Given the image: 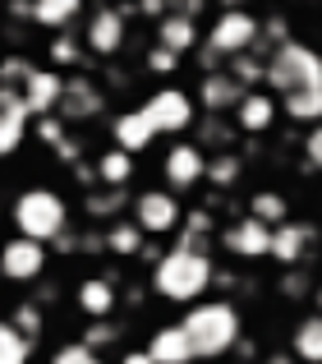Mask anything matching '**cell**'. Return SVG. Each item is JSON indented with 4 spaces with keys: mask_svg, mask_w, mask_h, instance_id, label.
Wrapping results in <instances>:
<instances>
[{
    "mask_svg": "<svg viewBox=\"0 0 322 364\" xmlns=\"http://www.w3.org/2000/svg\"><path fill=\"white\" fill-rule=\"evenodd\" d=\"M212 254H198V249H170L152 263V286L157 295H166L170 304H194L198 295L212 286Z\"/></svg>",
    "mask_w": 322,
    "mask_h": 364,
    "instance_id": "cell-1",
    "label": "cell"
},
{
    "mask_svg": "<svg viewBox=\"0 0 322 364\" xmlns=\"http://www.w3.org/2000/svg\"><path fill=\"white\" fill-rule=\"evenodd\" d=\"M179 328H184L189 346H194V360H216V355H226V350H235V341H240V314L226 300L194 304Z\"/></svg>",
    "mask_w": 322,
    "mask_h": 364,
    "instance_id": "cell-2",
    "label": "cell"
},
{
    "mask_svg": "<svg viewBox=\"0 0 322 364\" xmlns=\"http://www.w3.org/2000/svg\"><path fill=\"white\" fill-rule=\"evenodd\" d=\"M262 83L286 97V92H299V88H322V55L304 42H286L262 60Z\"/></svg>",
    "mask_w": 322,
    "mask_h": 364,
    "instance_id": "cell-3",
    "label": "cell"
},
{
    "mask_svg": "<svg viewBox=\"0 0 322 364\" xmlns=\"http://www.w3.org/2000/svg\"><path fill=\"white\" fill-rule=\"evenodd\" d=\"M14 226L23 240L46 245L60 231H70V208H65V198L55 189H23L14 198Z\"/></svg>",
    "mask_w": 322,
    "mask_h": 364,
    "instance_id": "cell-4",
    "label": "cell"
},
{
    "mask_svg": "<svg viewBox=\"0 0 322 364\" xmlns=\"http://www.w3.org/2000/svg\"><path fill=\"white\" fill-rule=\"evenodd\" d=\"M198 42H203L212 55H221V60L244 55V51H253V42H258V18H253L249 9H221V18L212 23V33L198 37Z\"/></svg>",
    "mask_w": 322,
    "mask_h": 364,
    "instance_id": "cell-5",
    "label": "cell"
},
{
    "mask_svg": "<svg viewBox=\"0 0 322 364\" xmlns=\"http://www.w3.org/2000/svg\"><path fill=\"white\" fill-rule=\"evenodd\" d=\"M97 111H106V92H101L88 74H70V79L60 83V97H55L51 116L60 124H79V120H92Z\"/></svg>",
    "mask_w": 322,
    "mask_h": 364,
    "instance_id": "cell-6",
    "label": "cell"
},
{
    "mask_svg": "<svg viewBox=\"0 0 322 364\" xmlns=\"http://www.w3.org/2000/svg\"><path fill=\"white\" fill-rule=\"evenodd\" d=\"M179 198L170 194V189H143V194L134 198V226L143 235H170L179 231Z\"/></svg>",
    "mask_w": 322,
    "mask_h": 364,
    "instance_id": "cell-7",
    "label": "cell"
},
{
    "mask_svg": "<svg viewBox=\"0 0 322 364\" xmlns=\"http://www.w3.org/2000/svg\"><path fill=\"white\" fill-rule=\"evenodd\" d=\"M143 116H148V124H152L157 134H179V129H189V124L198 120V111H194V97H189V92L161 88V92H152V97L143 102Z\"/></svg>",
    "mask_w": 322,
    "mask_h": 364,
    "instance_id": "cell-8",
    "label": "cell"
},
{
    "mask_svg": "<svg viewBox=\"0 0 322 364\" xmlns=\"http://www.w3.org/2000/svg\"><path fill=\"white\" fill-rule=\"evenodd\" d=\"M42 272H46V245L14 235L0 249V277H9V282H37Z\"/></svg>",
    "mask_w": 322,
    "mask_h": 364,
    "instance_id": "cell-9",
    "label": "cell"
},
{
    "mask_svg": "<svg viewBox=\"0 0 322 364\" xmlns=\"http://www.w3.org/2000/svg\"><path fill=\"white\" fill-rule=\"evenodd\" d=\"M125 46V9L101 5L97 14L88 18V33H83V51L92 55H116Z\"/></svg>",
    "mask_w": 322,
    "mask_h": 364,
    "instance_id": "cell-10",
    "label": "cell"
},
{
    "mask_svg": "<svg viewBox=\"0 0 322 364\" xmlns=\"http://www.w3.org/2000/svg\"><path fill=\"white\" fill-rule=\"evenodd\" d=\"M203 166H207V157H203L198 143H175V148L166 152V161H161V176H166V185H175V194H179V189H194L198 180H203Z\"/></svg>",
    "mask_w": 322,
    "mask_h": 364,
    "instance_id": "cell-11",
    "label": "cell"
},
{
    "mask_svg": "<svg viewBox=\"0 0 322 364\" xmlns=\"http://www.w3.org/2000/svg\"><path fill=\"white\" fill-rule=\"evenodd\" d=\"M221 245L231 249L235 258H267V245H272V226L253 222V217L244 213L240 222H231V226H226Z\"/></svg>",
    "mask_w": 322,
    "mask_h": 364,
    "instance_id": "cell-12",
    "label": "cell"
},
{
    "mask_svg": "<svg viewBox=\"0 0 322 364\" xmlns=\"http://www.w3.org/2000/svg\"><path fill=\"white\" fill-rule=\"evenodd\" d=\"M244 97V88L231 79L226 70H212L198 79V102H203L207 116H226V111H235V102Z\"/></svg>",
    "mask_w": 322,
    "mask_h": 364,
    "instance_id": "cell-13",
    "label": "cell"
},
{
    "mask_svg": "<svg viewBox=\"0 0 322 364\" xmlns=\"http://www.w3.org/2000/svg\"><path fill=\"white\" fill-rule=\"evenodd\" d=\"M60 74H51V70H33L28 74V83L18 88V102H23V111L28 116H51L55 111V97H60Z\"/></svg>",
    "mask_w": 322,
    "mask_h": 364,
    "instance_id": "cell-14",
    "label": "cell"
},
{
    "mask_svg": "<svg viewBox=\"0 0 322 364\" xmlns=\"http://www.w3.org/2000/svg\"><path fill=\"white\" fill-rule=\"evenodd\" d=\"M309 240H313V231H309V226H299V222H281V226H272L267 258H277V263L295 267V263H304V249H309Z\"/></svg>",
    "mask_w": 322,
    "mask_h": 364,
    "instance_id": "cell-15",
    "label": "cell"
},
{
    "mask_svg": "<svg viewBox=\"0 0 322 364\" xmlns=\"http://www.w3.org/2000/svg\"><path fill=\"white\" fill-rule=\"evenodd\" d=\"M148 360H152V364H189V360H194V346H189L184 328H179V323L157 328L152 341H148Z\"/></svg>",
    "mask_w": 322,
    "mask_h": 364,
    "instance_id": "cell-16",
    "label": "cell"
},
{
    "mask_svg": "<svg viewBox=\"0 0 322 364\" xmlns=\"http://www.w3.org/2000/svg\"><path fill=\"white\" fill-rule=\"evenodd\" d=\"M272 120H277V102H272L267 92H244V97L235 102V124H240L244 134L272 129Z\"/></svg>",
    "mask_w": 322,
    "mask_h": 364,
    "instance_id": "cell-17",
    "label": "cell"
},
{
    "mask_svg": "<svg viewBox=\"0 0 322 364\" xmlns=\"http://www.w3.org/2000/svg\"><path fill=\"white\" fill-rule=\"evenodd\" d=\"M152 139H157V129L148 124L143 107H138V111H120V116H116V148L120 152H129V157H134V152H143Z\"/></svg>",
    "mask_w": 322,
    "mask_h": 364,
    "instance_id": "cell-18",
    "label": "cell"
},
{
    "mask_svg": "<svg viewBox=\"0 0 322 364\" xmlns=\"http://www.w3.org/2000/svg\"><path fill=\"white\" fill-rule=\"evenodd\" d=\"M157 46H166V51H175V55H189L198 46V23L194 18H179V14L157 18Z\"/></svg>",
    "mask_w": 322,
    "mask_h": 364,
    "instance_id": "cell-19",
    "label": "cell"
},
{
    "mask_svg": "<svg viewBox=\"0 0 322 364\" xmlns=\"http://www.w3.org/2000/svg\"><path fill=\"white\" fill-rule=\"evenodd\" d=\"M23 129H28L23 102H18V92H5V102H0V157H9L23 143Z\"/></svg>",
    "mask_w": 322,
    "mask_h": 364,
    "instance_id": "cell-20",
    "label": "cell"
},
{
    "mask_svg": "<svg viewBox=\"0 0 322 364\" xmlns=\"http://www.w3.org/2000/svg\"><path fill=\"white\" fill-rule=\"evenodd\" d=\"M79 304L92 318H111V314H116V282H111V277H88V282L79 286Z\"/></svg>",
    "mask_w": 322,
    "mask_h": 364,
    "instance_id": "cell-21",
    "label": "cell"
},
{
    "mask_svg": "<svg viewBox=\"0 0 322 364\" xmlns=\"http://www.w3.org/2000/svg\"><path fill=\"white\" fill-rule=\"evenodd\" d=\"M129 203V194L125 189H116V185H92L88 189V198H83V213L92 217V222H120V208Z\"/></svg>",
    "mask_w": 322,
    "mask_h": 364,
    "instance_id": "cell-22",
    "label": "cell"
},
{
    "mask_svg": "<svg viewBox=\"0 0 322 364\" xmlns=\"http://www.w3.org/2000/svg\"><path fill=\"white\" fill-rule=\"evenodd\" d=\"M83 14V0H33V23L42 28H70Z\"/></svg>",
    "mask_w": 322,
    "mask_h": 364,
    "instance_id": "cell-23",
    "label": "cell"
},
{
    "mask_svg": "<svg viewBox=\"0 0 322 364\" xmlns=\"http://www.w3.org/2000/svg\"><path fill=\"white\" fill-rule=\"evenodd\" d=\"M97 180L101 185H116V189H125L129 185V176H134V157L129 152H120V148H111V152H101L97 157Z\"/></svg>",
    "mask_w": 322,
    "mask_h": 364,
    "instance_id": "cell-24",
    "label": "cell"
},
{
    "mask_svg": "<svg viewBox=\"0 0 322 364\" xmlns=\"http://www.w3.org/2000/svg\"><path fill=\"white\" fill-rule=\"evenodd\" d=\"M249 217L262 222V226H281V222H290V208L277 189H258V194L249 198Z\"/></svg>",
    "mask_w": 322,
    "mask_h": 364,
    "instance_id": "cell-25",
    "label": "cell"
},
{
    "mask_svg": "<svg viewBox=\"0 0 322 364\" xmlns=\"http://www.w3.org/2000/svg\"><path fill=\"white\" fill-rule=\"evenodd\" d=\"M286 116L290 120H304V124H322V88L286 92Z\"/></svg>",
    "mask_w": 322,
    "mask_h": 364,
    "instance_id": "cell-26",
    "label": "cell"
},
{
    "mask_svg": "<svg viewBox=\"0 0 322 364\" xmlns=\"http://www.w3.org/2000/svg\"><path fill=\"white\" fill-rule=\"evenodd\" d=\"M295 355L304 364H322V314H313V318H304L295 328Z\"/></svg>",
    "mask_w": 322,
    "mask_h": 364,
    "instance_id": "cell-27",
    "label": "cell"
},
{
    "mask_svg": "<svg viewBox=\"0 0 322 364\" xmlns=\"http://www.w3.org/2000/svg\"><path fill=\"white\" fill-rule=\"evenodd\" d=\"M240 171H244L240 152H231V148H226V152H216V157L203 166V180H212L216 189H231L235 180H240Z\"/></svg>",
    "mask_w": 322,
    "mask_h": 364,
    "instance_id": "cell-28",
    "label": "cell"
},
{
    "mask_svg": "<svg viewBox=\"0 0 322 364\" xmlns=\"http://www.w3.org/2000/svg\"><path fill=\"white\" fill-rule=\"evenodd\" d=\"M106 249H111V254H120V258H138V249H143V231H138L134 222H111Z\"/></svg>",
    "mask_w": 322,
    "mask_h": 364,
    "instance_id": "cell-29",
    "label": "cell"
},
{
    "mask_svg": "<svg viewBox=\"0 0 322 364\" xmlns=\"http://www.w3.org/2000/svg\"><path fill=\"white\" fill-rule=\"evenodd\" d=\"M226 74H231L235 83H240L244 92H253L262 83V60L253 51H244V55H231V65H226Z\"/></svg>",
    "mask_w": 322,
    "mask_h": 364,
    "instance_id": "cell-30",
    "label": "cell"
},
{
    "mask_svg": "<svg viewBox=\"0 0 322 364\" xmlns=\"http://www.w3.org/2000/svg\"><path fill=\"white\" fill-rule=\"evenodd\" d=\"M290 42V23L281 14H272V18H258V42H253V51H277V46H286Z\"/></svg>",
    "mask_w": 322,
    "mask_h": 364,
    "instance_id": "cell-31",
    "label": "cell"
},
{
    "mask_svg": "<svg viewBox=\"0 0 322 364\" xmlns=\"http://www.w3.org/2000/svg\"><path fill=\"white\" fill-rule=\"evenodd\" d=\"M9 328H14L18 332V337H28V341H33L37 337V332H42L46 328V314H42V304H14V314H9Z\"/></svg>",
    "mask_w": 322,
    "mask_h": 364,
    "instance_id": "cell-32",
    "label": "cell"
},
{
    "mask_svg": "<svg viewBox=\"0 0 322 364\" xmlns=\"http://www.w3.org/2000/svg\"><path fill=\"white\" fill-rule=\"evenodd\" d=\"M28 355H33V341L18 337L9 323H0V364H28Z\"/></svg>",
    "mask_w": 322,
    "mask_h": 364,
    "instance_id": "cell-33",
    "label": "cell"
},
{
    "mask_svg": "<svg viewBox=\"0 0 322 364\" xmlns=\"http://www.w3.org/2000/svg\"><path fill=\"white\" fill-rule=\"evenodd\" d=\"M33 70H37V65L23 60V55H5V60H0V88H5V92H18Z\"/></svg>",
    "mask_w": 322,
    "mask_h": 364,
    "instance_id": "cell-34",
    "label": "cell"
},
{
    "mask_svg": "<svg viewBox=\"0 0 322 364\" xmlns=\"http://www.w3.org/2000/svg\"><path fill=\"white\" fill-rule=\"evenodd\" d=\"M116 341H120V328H116L111 318H92V328L83 332V346H88V350H97V355H101L106 346H116Z\"/></svg>",
    "mask_w": 322,
    "mask_h": 364,
    "instance_id": "cell-35",
    "label": "cell"
},
{
    "mask_svg": "<svg viewBox=\"0 0 322 364\" xmlns=\"http://www.w3.org/2000/svg\"><path fill=\"white\" fill-rule=\"evenodd\" d=\"M51 60L55 65H79L83 60V42H79V37H70V33L51 37Z\"/></svg>",
    "mask_w": 322,
    "mask_h": 364,
    "instance_id": "cell-36",
    "label": "cell"
},
{
    "mask_svg": "<svg viewBox=\"0 0 322 364\" xmlns=\"http://www.w3.org/2000/svg\"><path fill=\"white\" fill-rule=\"evenodd\" d=\"M51 364H101V355H97V350H88L83 341H70V346H60L51 355Z\"/></svg>",
    "mask_w": 322,
    "mask_h": 364,
    "instance_id": "cell-37",
    "label": "cell"
},
{
    "mask_svg": "<svg viewBox=\"0 0 322 364\" xmlns=\"http://www.w3.org/2000/svg\"><path fill=\"white\" fill-rule=\"evenodd\" d=\"M198 129H203V143H216L221 152L231 148V134H235V129H231L221 116H203V124H198Z\"/></svg>",
    "mask_w": 322,
    "mask_h": 364,
    "instance_id": "cell-38",
    "label": "cell"
},
{
    "mask_svg": "<svg viewBox=\"0 0 322 364\" xmlns=\"http://www.w3.org/2000/svg\"><path fill=\"white\" fill-rule=\"evenodd\" d=\"M51 148H55V157H60V161H70V166H79V161H83V143L74 139V134H60V139H55Z\"/></svg>",
    "mask_w": 322,
    "mask_h": 364,
    "instance_id": "cell-39",
    "label": "cell"
},
{
    "mask_svg": "<svg viewBox=\"0 0 322 364\" xmlns=\"http://www.w3.org/2000/svg\"><path fill=\"white\" fill-rule=\"evenodd\" d=\"M148 70H152V74H175V70H179V55L166 51V46H152V55H148Z\"/></svg>",
    "mask_w": 322,
    "mask_h": 364,
    "instance_id": "cell-40",
    "label": "cell"
},
{
    "mask_svg": "<svg viewBox=\"0 0 322 364\" xmlns=\"http://www.w3.org/2000/svg\"><path fill=\"white\" fill-rule=\"evenodd\" d=\"M207 9V0H166V14H179V18H194L198 23V14Z\"/></svg>",
    "mask_w": 322,
    "mask_h": 364,
    "instance_id": "cell-41",
    "label": "cell"
},
{
    "mask_svg": "<svg viewBox=\"0 0 322 364\" xmlns=\"http://www.w3.org/2000/svg\"><path fill=\"white\" fill-rule=\"evenodd\" d=\"M304 157H309V166H318V171H322V124H313V129H309V139H304Z\"/></svg>",
    "mask_w": 322,
    "mask_h": 364,
    "instance_id": "cell-42",
    "label": "cell"
},
{
    "mask_svg": "<svg viewBox=\"0 0 322 364\" xmlns=\"http://www.w3.org/2000/svg\"><path fill=\"white\" fill-rule=\"evenodd\" d=\"M304 291H309V282L299 272H290L286 282H281V295H286V300H304Z\"/></svg>",
    "mask_w": 322,
    "mask_h": 364,
    "instance_id": "cell-43",
    "label": "cell"
},
{
    "mask_svg": "<svg viewBox=\"0 0 322 364\" xmlns=\"http://www.w3.org/2000/svg\"><path fill=\"white\" fill-rule=\"evenodd\" d=\"M37 134H42L46 143H55V139H60V134H65V124L55 120V116H42V124H37Z\"/></svg>",
    "mask_w": 322,
    "mask_h": 364,
    "instance_id": "cell-44",
    "label": "cell"
},
{
    "mask_svg": "<svg viewBox=\"0 0 322 364\" xmlns=\"http://www.w3.org/2000/svg\"><path fill=\"white\" fill-rule=\"evenodd\" d=\"M0 9H9L14 18H33V0H0Z\"/></svg>",
    "mask_w": 322,
    "mask_h": 364,
    "instance_id": "cell-45",
    "label": "cell"
},
{
    "mask_svg": "<svg viewBox=\"0 0 322 364\" xmlns=\"http://www.w3.org/2000/svg\"><path fill=\"white\" fill-rule=\"evenodd\" d=\"M138 14H148V18H166V0H138Z\"/></svg>",
    "mask_w": 322,
    "mask_h": 364,
    "instance_id": "cell-46",
    "label": "cell"
},
{
    "mask_svg": "<svg viewBox=\"0 0 322 364\" xmlns=\"http://www.w3.org/2000/svg\"><path fill=\"white\" fill-rule=\"evenodd\" d=\"M120 364H152V360H148V350H125V360H120Z\"/></svg>",
    "mask_w": 322,
    "mask_h": 364,
    "instance_id": "cell-47",
    "label": "cell"
},
{
    "mask_svg": "<svg viewBox=\"0 0 322 364\" xmlns=\"http://www.w3.org/2000/svg\"><path fill=\"white\" fill-rule=\"evenodd\" d=\"M262 364H295V360H290V355H267Z\"/></svg>",
    "mask_w": 322,
    "mask_h": 364,
    "instance_id": "cell-48",
    "label": "cell"
},
{
    "mask_svg": "<svg viewBox=\"0 0 322 364\" xmlns=\"http://www.w3.org/2000/svg\"><path fill=\"white\" fill-rule=\"evenodd\" d=\"M221 5H226V9H240V5H244V0H221Z\"/></svg>",
    "mask_w": 322,
    "mask_h": 364,
    "instance_id": "cell-49",
    "label": "cell"
},
{
    "mask_svg": "<svg viewBox=\"0 0 322 364\" xmlns=\"http://www.w3.org/2000/svg\"><path fill=\"white\" fill-rule=\"evenodd\" d=\"M313 300H318V314H322V286H318V291H313Z\"/></svg>",
    "mask_w": 322,
    "mask_h": 364,
    "instance_id": "cell-50",
    "label": "cell"
},
{
    "mask_svg": "<svg viewBox=\"0 0 322 364\" xmlns=\"http://www.w3.org/2000/svg\"><path fill=\"white\" fill-rule=\"evenodd\" d=\"M0 102H5V88H0Z\"/></svg>",
    "mask_w": 322,
    "mask_h": 364,
    "instance_id": "cell-51",
    "label": "cell"
}]
</instances>
